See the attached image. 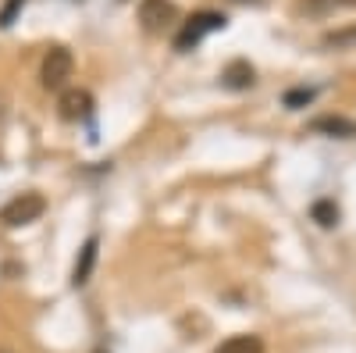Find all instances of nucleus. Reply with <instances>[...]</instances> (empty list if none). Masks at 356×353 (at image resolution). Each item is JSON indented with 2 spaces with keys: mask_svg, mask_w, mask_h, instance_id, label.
<instances>
[{
  "mask_svg": "<svg viewBox=\"0 0 356 353\" xmlns=\"http://www.w3.org/2000/svg\"><path fill=\"white\" fill-rule=\"evenodd\" d=\"M43 211H47V200L40 193H18L0 207V225H8V228L33 225V221L43 218Z\"/></svg>",
  "mask_w": 356,
  "mask_h": 353,
  "instance_id": "nucleus-1",
  "label": "nucleus"
},
{
  "mask_svg": "<svg viewBox=\"0 0 356 353\" xmlns=\"http://www.w3.org/2000/svg\"><path fill=\"white\" fill-rule=\"evenodd\" d=\"M75 72V57L68 47H50L43 54V65H40V82L43 90H65L68 79Z\"/></svg>",
  "mask_w": 356,
  "mask_h": 353,
  "instance_id": "nucleus-2",
  "label": "nucleus"
},
{
  "mask_svg": "<svg viewBox=\"0 0 356 353\" xmlns=\"http://www.w3.org/2000/svg\"><path fill=\"white\" fill-rule=\"evenodd\" d=\"M225 25H228V18L221 11H200L182 25V33L175 36V50H193L207 33H218V29H225Z\"/></svg>",
  "mask_w": 356,
  "mask_h": 353,
  "instance_id": "nucleus-3",
  "label": "nucleus"
},
{
  "mask_svg": "<svg viewBox=\"0 0 356 353\" xmlns=\"http://www.w3.org/2000/svg\"><path fill=\"white\" fill-rule=\"evenodd\" d=\"M175 18H178V8L171 0H143L139 4V22L146 33H164Z\"/></svg>",
  "mask_w": 356,
  "mask_h": 353,
  "instance_id": "nucleus-4",
  "label": "nucleus"
},
{
  "mask_svg": "<svg viewBox=\"0 0 356 353\" xmlns=\"http://www.w3.org/2000/svg\"><path fill=\"white\" fill-rule=\"evenodd\" d=\"M57 114L65 118V122H86L89 114H93V93L89 90H65L61 100H57Z\"/></svg>",
  "mask_w": 356,
  "mask_h": 353,
  "instance_id": "nucleus-5",
  "label": "nucleus"
},
{
  "mask_svg": "<svg viewBox=\"0 0 356 353\" xmlns=\"http://www.w3.org/2000/svg\"><path fill=\"white\" fill-rule=\"evenodd\" d=\"M97 246H100L97 235H89V240L82 243L79 260H75V272H72V285H75V289L89 282V272H93V264H97Z\"/></svg>",
  "mask_w": 356,
  "mask_h": 353,
  "instance_id": "nucleus-6",
  "label": "nucleus"
},
{
  "mask_svg": "<svg viewBox=\"0 0 356 353\" xmlns=\"http://www.w3.org/2000/svg\"><path fill=\"white\" fill-rule=\"evenodd\" d=\"M221 82L228 86V90H250V86L257 82V72L250 61H232L225 72H221Z\"/></svg>",
  "mask_w": 356,
  "mask_h": 353,
  "instance_id": "nucleus-7",
  "label": "nucleus"
},
{
  "mask_svg": "<svg viewBox=\"0 0 356 353\" xmlns=\"http://www.w3.org/2000/svg\"><path fill=\"white\" fill-rule=\"evenodd\" d=\"M314 132H328V136H339V139H349L356 136V122L349 118H339V114H324V118H314Z\"/></svg>",
  "mask_w": 356,
  "mask_h": 353,
  "instance_id": "nucleus-8",
  "label": "nucleus"
},
{
  "mask_svg": "<svg viewBox=\"0 0 356 353\" xmlns=\"http://www.w3.org/2000/svg\"><path fill=\"white\" fill-rule=\"evenodd\" d=\"M214 353H264V339H260V336L243 332V336H232V339H225Z\"/></svg>",
  "mask_w": 356,
  "mask_h": 353,
  "instance_id": "nucleus-9",
  "label": "nucleus"
},
{
  "mask_svg": "<svg viewBox=\"0 0 356 353\" xmlns=\"http://www.w3.org/2000/svg\"><path fill=\"white\" fill-rule=\"evenodd\" d=\"M310 218H314L321 228L339 225V207H335V200H317L314 207H310Z\"/></svg>",
  "mask_w": 356,
  "mask_h": 353,
  "instance_id": "nucleus-10",
  "label": "nucleus"
},
{
  "mask_svg": "<svg viewBox=\"0 0 356 353\" xmlns=\"http://www.w3.org/2000/svg\"><path fill=\"white\" fill-rule=\"evenodd\" d=\"M310 100H314V90H292V93H285V107H303Z\"/></svg>",
  "mask_w": 356,
  "mask_h": 353,
  "instance_id": "nucleus-11",
  "label": "nucleus"
},
{
  "mask_svg": "<svg viewBox=\"0 0 356 353\" xmlns=\"http://www.w3.org/2000/svg\"><path fill=\"white\" fill-rule=\"evenodd\" d=\"M22 4H25V0H8V8H4V11H0V25H4V29H8V25L15 22V15L22 11Z\"/></svg>",
  "mask_w": 356,
  "mask_h": 353,
  "instance_id": "nucleus-12",
  "label": "nucleus"
},
{
  "mask_svg": "<svg viewBox=\"0 0 356 353\" xmlns=\"http://www.w3.org/2000/svg\"><path fill=\"white\" fill-rule=\"evenodd\" d=\"M335 4H346V8H356V0H335Z\"/></svg>",
  "mask_w": 356,
  "mask_h": 353,
  "instance_id": "nucleus-13",
  "label": "nucleus"
},
{
  "mask_svg": "<svg viewBox=\"0 0 356 353\" xmlns=\"http://www.w3.org/2000/svg\"><path fill=\"white\" fill-rule=\"evenodd\" d=\"M93 353H107V350H93Z\"/></svg>",
  "mask_w": 356,
  "mask_h": 353,
  "instance_id": "nucleus-14",
  "label": "nucleus"
},
{
  "mask_svg": "<svg viewBox=\"0 0 356 353\" xmlns=\"http://www.w3.org/2000/svg\"><path fill=\"white\" fill-rule=\"evenodd\" d=\"M0 353H8V350H0Z\"/></svg>",
  "mask_w": 356,
  "mask_h": 353,
  "instance_id": "nucleus-15",
  "label": "nucleus"
}]
</instances>
